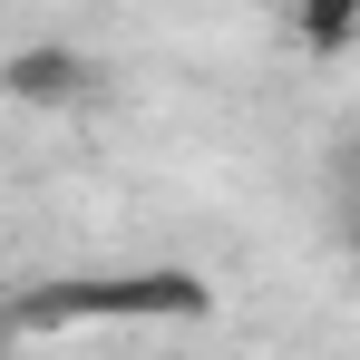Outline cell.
<instances>
[{
    "label": "cell",
    "instance_id": "obj_1",
    "mask_svg": "<svg viewBox=\"0 0 360 360\" xmlns=\"http://www.w3.org/2000/svg\"><path fill=\"white\" fill-rule=\"evenodd\" d=\"M214 283L185 263H136V273H68L49 292H20V331H88V321H205Z\"/></svg>",
    "mask_w": 360,
    "mask_h": 360
},
{
    "label": "cell",
    "instance_id": "obj_2",
    "mask_svg": "<svg viewBox=\"0 0 360 360\" xmlns=\"http://www.w3.org/2000/svg\"><path fill=\"white\" fill-rule=\"evenodd\" d=\"M88 88H98V68L78 59V49H59V39H30L20 59H10V108H88Z\"/></svg>",
    "mask_w": 360,
    "mask_h": 360
},
{
    "label": "cell",
    "instance_id": "obj_3",
    "mask_svg": "<svg viewBox=\"0 0 360 360\" xmlns=\"http://www.w3.org/2000/svg\"><path fill=\"white\" fill-rule=\"evenodd\" d=\"M283 30L311 59H351L360 49V0H283Z\"/></svg>",
    "mask_w": 360,
    "mask_h": 360
},
{
    "label": "cell",
    "instance_id": "obj_4",
    "mask_svg": "<svg viewBox=\"0 0 360 360\" xmlns=\"http://www.w3.org/2000/svg\"><path fill=\"white\" fill-rule=\"evenodd\" d=\"M351 253H360V214H351Z\"/></svg>",
    "mask_w": 360,
    "mask_h": 360
}]
</instances>
